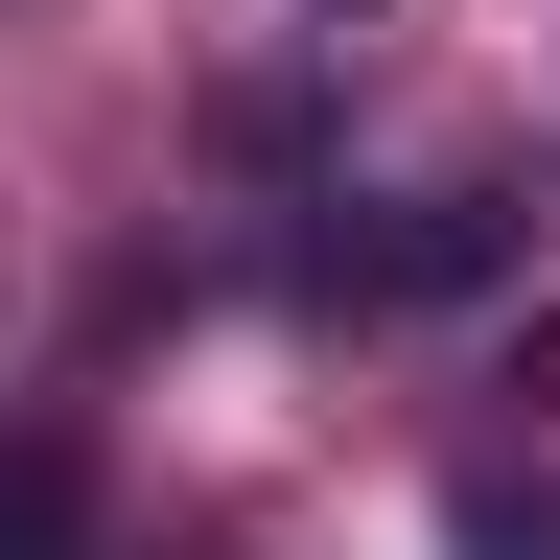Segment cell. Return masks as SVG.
I'll return each mask as SVG.
<instances>
[{"mask_svg":"<svg viewBox=\"0 0 560 560\" xmlns=\"http://www.w3.org/2000/svg\"><path fill=\"white\" fill-rule=\"evenodd\" d=\"M514 234H537L514 187H420L397 234H327V280L350 304H467V280H514Z\"/></svg>","mask_w":560,"mask_h":560,"instance_id":"obj_1","label":"cell"},{"mask_svg":"<svg viewBox=\"0 0 560 560\" xmlns=\"http://www.w3.org/2000/svg\"><path fill=\"white\" fill-rule=\"evenodd\" d=\"M0 560H117V537H94V467H70L47 420L0 444Z\"/></svg>","mask_w":560,"mask_h":560,"instance_id":"obj_2","label":"cell"},{"mask_svg":"<svg viewBox=\"0 0 560 560\" xmlns=\"http://www.w3.org/2000/svg\"><path fill=\"white\" fill-rule=\"evenodd\" d=\"M444 560H560V490H514V467H467V490H444Z\"/></svg>","mask_w":560,"mask_h":560,"instance_id":"obj_3","label":"cell"},{"mask_svg":"<svg viewBox=\"0 0 560 560\" xmlns=\"http://www.w3.org/2000/svg\"><path fill=\"white\" fill-rule=\"evenodd\" d=\"M327 24H350V0H327Z\"/></svg>","mask_w":560,"mask_h":560,"instance_id":"obj_4","label":"cell"}]
</instances>
